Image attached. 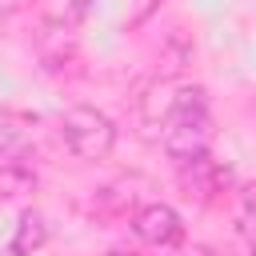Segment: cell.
<instances>
[{
	"mask_svg": "<svg viewBox=\"0 0 256 256\" xmlns=\"http://www.w3.org/2000/svg\"><path fill=\"white\" fill-rule=\"evenodd\" d=\"M44 244H48V224H44V216H40V212H24V216L16 220L12 240H8V256H32V252H40Z\"/></svg>",
	"mask_w": 256,
	"mask_h": 256,
	"instance_id": "cell-6",
	"label": "cell"
},
{
	"mask_svg": "<svg viewBox=\"0 0 256 256\" xmlns=\"http://www.w3.org/2000/svg\"><path fill=\"white\" fill-rule=\"evenodd\" d=\"M132 232H136L144 244L168 248V244H176V240L184 236V224H180L176 208H168V204H144V208L136 212V220H132Z\"/></svg>",
	"mask_w": 256,
	"mask_h": 256,
	"instance_id": "cell-4",
	"label": "cell"
},
{
	"mask_svg": "<svg viewBox=\"0 0 256 256\" xmlns=\"http://www.w3.org/2000/svg\"><path fill=\"white\" fill-rule=\"evenodd\" d=\"M32 184H36V176H32L28 168H20V164H4V168H0V192H4V196L32 192Z\"/></svg>",
	"mask_w": 256,
	"mask_h": 256,
	"instance_id": "cell-9",
	"label": "cell"
},
{
	"mask_svg": "<svg viewBox=\"0 0 256 256\" xmlns=\"http://www.w3.org/2000/svg\"><path fill=\"white\" fill-rule=\"evenodd\" d=\"M60 140L76 160H104L116 144V124L88 104H76L60 116Z\"/></svg>",
	"mask_w": 256,
	"mask_h": 256,
	"instance_id": "cell-2",
	"label": "cell"
},
{
	"mask_svg": "<svg viewBox=\"0 0 256 256\" xmlns=\"http://www.w3.org/2000/svg\"><path fill=\"white\" fill-rule=\"evenodd\" d=\"M180 184L188 188V196L212 204V200L232 184V168L220 164V160H212V156L204 152V156H192V160L180 164Z\"/></svg>",
	"mask_w": 256,
	"mask_h": 256,
	"instance_id": "cell-3",
	"label": "cell"
},
{
	"mask_svg": "<svg viewBox=\"0 0 256 256\" xmlns=\"http://www.w3.org/2000/svg\"><path fill=\"white\" fill-rule=\"evenodd\" d=\"M248 256H256V240H252V252H248Z\"/></svg>",
	"mask_w": 256,
	"mask_h": 256,
	"instance_id": "cell-10",
	"label": "cell"
},
{
	"mask_svg": "<svg viewBox=\"0 0 256 256\" xmlns=\"http://www.w3.org/2000/svg\"><path fill=\"white\" fill-rule=\"evenodd\" d=\"M24 136H28V128H24V120H20L16 112H8V108H0V160H4V156H12V152H20V144H24Z\"/></svg>",
	"mask_w": 256,
	"mask_h": 256,
	"instance_id": "cell-7",
	"label": "cell"
},
{
	"mask_svg": "<svg viewBox=\"0 0 256 256\" xmlns=\"http://www.w3.org/2000/svg\"><path fill=\"white\" fill-rule=\"evenodd\" d=\"M236 228H240V236L256 240V184H248L236 200Z\"/></svg>",
	"mask_w": 256,
	"mask_h": 256,
	"instance_id": "cell-8",
	"label": "cell"
},
{
	"mask_svg": "<svg viewBox=\"0 0 256 256\" xmlns=\"http://www.w3.org/2000/svg\"><path fill=\"white\" fill-rule=\"evenodd\" d=\"M72 56H76V32H72V24H48L40 32V60H44V68H60Z\"/></svg>",
	"mask_w": 256,
	"mask_h": 256,
	"instance_id": "cell-5",
	"label": "cell"
},
{
	"mask_svg": "<svg viewBox=\"0 0 256 256\" xmlns=\"http://www.w3.org/2000/svg\"><path fill=\"white\" fill-rule=\"evenodd\" d=\"M208 144H212V116L204 88H180L164 120V152L176 164H184L192 156H204Z\"/></svg>",
	"mask_w": 256,
	"mask_h": 256,
	"instance_id": "cell-1",
	"label": "cell"
}]
</instances>
